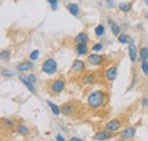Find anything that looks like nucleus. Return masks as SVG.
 I'll return each mask as SVG.
<instances>
[{
  "mask_svg": "<svg viewBox=\"0 0 148 141\" xmlns=\"http://www.w3.org/2000/svg\"><path fill=\"white\" fill-rule=\"evenodd\" d=\"M105 3H106L107 8H113L114 7V0H106Z\"/></svg>",
  "mask_w": 148,
  "mask_h": 141,
  "instance_id": "33",
  "label": "nucleus"
},
{
  "mask_svg": "<svg viewBox=\"0 0 148 141\" xmlns=\"http://www.w3.org/2000/svg\"><path fill=\"white\" fill-rule=\"evenodd\" d=\"M66 8L69 9L70 14H72L73 16H77V15H79L80 8H79V6H77L76 3H74V2H70V3H67V5H66Z\"/></svg>",
  "mask_w": 148,
  "mask_h": 141,
  "instance_id": "17",
  "label": "nucleus"
},
{
  "mask_svg": "<svg viewBox=\"0 0 148 141\" xmlns=\"http://www.w3.org/2000/svg\"><path fill=\"white\" fill-rule=\"evenodd\" d=\"M75 51H76V53L79 56L86 55V53H88V46H87V43H79V44H76Z\"/></svg>",
  "mask_w": 148,
  "mask_h": 141,
  "instance_id": "18",
  "label": "nucleus"
},
{
  "mask_svg": "<svg viewBox=\"0 0 148 141\" xmlns=\"http://www.w3.org/2000/svg\"><path fill=\"white\" fill-rule=\"evenodd\" d=\"M112 137V132L111 131H108V130H105V131H99V132H97V133H95L92 137V140H108V139H111Z\"/></svg>",
  "mask_w": 148,
  "mask_h": 141,
  "instance_id": "9",
  "label": "nucleus"
},
{
  "mask_svg": "<svg viewBox=\"0 0 148 141\" xmlns=\"http://www.w3.org/2000/svg\"><path fill=\"white\" fill-rule=\"evenodd\" d=\"M34 67V64H33V60L30 62V60H24V62H21L16 65V70L21 72V73H25L27 70H32Z\"/></svg>",
  "mask_w": 148,
  "mask_h": 141,
  "instance_id": "5",
  "label": "nucleus"
},
{
  "mask_svg": "<svg viewBox=\"0 0 148 141\" xmlns=\"http://www.w3.org/2000/svg\"><path fill=\"white\" fill-rule=\"evenodd\" d=\"M129 56L132 63H134L137 60V47L133 42L129 43Z\"/></svg>",
  "mask_w": 148,
  "mask_h": 141,
  "instance_id": "16",
  "label": "nucleus"
},
{
  "mask_svg": "<svg viewBox=\"0 0 148 141\" xmlns=\"http://www.w3.org/2000/svg\"><path fill=\"white\" fill-rule=\"evenodd\" d=\"M72 70L73 72H76V73H80V72H82V70L86 68V65H84V63H83V60H81V59H75L73 62V64H72Z\"/></svg>",
  "mask_w": 148,
  "mask_h": 141,
  "instance_id": "12",
  "label": "nucleus"
},
{
  "mask_svg": "<svg viewBox=\"0 0 148 141\" xmlns=\"http://www.w3.org/2000/svg\"><path fill=\"white\" fill-rule=\"evenodd\" d=\"M48 2H49V5H50V7H51L53 10L57 9V7H58V0H48Z\"/></svg>",
  "mask_w": 148,
  "mask_h": 141,
  "instance_id": "31",
  "label": "nucleus"
},
{
  "mask_svg": "<svg viewBox=\"0 0 148 141\" xmlns=\"http://www.w3.org/2000/svg\"><path fill=\"white\" fill-rule=\"evenodd\" d=\"M16 132L18 133L19 136H22V137H27L31 133L30 129L26 125H24V124H18L16 126Z\"/></svg>",
  "mask_w": 148,
  "mask_h": 141,
  "instance_id": "15",
  "label": "nucleus"
},
{
  "mask_svg": "<svg viewBox=\"0 0 148 141\" xmlns=\"http://www.w3.org/2000/svg\"><path fill=\"white\" fill-rule=\"evenodd\" d=\"M50 91L53 92V93H55V94H59V93H62L63 91H64V89H65V82H64V80H62V79H56L54 81H51L50 82Z\"/></svg>",
  "mask_w": 148,
  "mask_h": 141,
  "instance_id": "3",
  "label": "nucleus"
},
{
  "mask_svg": "<svg viewBox=\"0 0 148 141\" xmlns=\"http://www.w3.org/2000/svg\"><path fill=\"white\" fill-rule=\"evenodd\" d=\"M103 43L101 42H98V43H95L92 46V48H91V50H92L93 53H99V51H101L103 50Z\"/></svg>",
  "mask_w": 148,
  "mask_h": 141,
  "instance_id": "28",
  "label": "nucleus"
},
{
  "mask_svg": "<svg viewBox=\"0 0 148 141\" xmlns=\"http://www.w3.org/2000/svg\"><path fill=\"white\" fill-rule=\"evenodd\" d=\"M15 121L13 120V118H5V117H2L1 118V126H2V129H6V130H14V127H15Z\"/></svg>",
  "mask_w": 148,
  "mask_h": 141,
  "instance_id": "11",
  "label": "nucleus"
},
{
  "mask_svg": "<svg viewBox=\"0 0 148 141\" xmlns=\"http://www.w3.org/2000/svg\"><path fill=\"white\" fill-rule=\"evenodd\" d=\"M0 59L2 62H8L10 59V50H8V49L1 50V53H0Z\"/></svg>",
  "mask_w": 148,
  "mask_h": 141,
  "instance_id": "22",
  "label": "nucleus"
},
{
  "mask_svg": "<svg viewBox=\"0 0 148 141\" xmlns=\"http://www.w3.org/2000/svg\"><path fill=\"white\" fill-rule=\"evenodd\" d=\"M144 1H145V3H146V6H147V7H148V0H144Z\"/></svg>",
  "mask_w": 148,
  "mask_h": 141,
  "instance_id": "37",
  "label": "nucleus"
},
{
  "mask_svg": "<svg viewBox=\"0 0 148 141\" xmlns=\"http://www.w3.org/2000/svg\"><path fill=\"white\" fill-rule=\"evenodd\" d=\"M88 41H89V36L86 32H80L74 38V42L76 44H79V43H88Z\"/></svg>",
  "mask_w": 148,
  "mask_h": 141,
  "instance_id": "14",
  "label": "nucleus"
},
{
  "mask_svg": "<svg viewBox=\"0 0 148 141\" xmlns=\"http://www.w3.org/2000/svg\"><path fill=\"white\" fill-rule=\"evenodd\" d=\"M105 58H106L105 56H101V55L95 53L88 56V63L93 65V66H100L105 62Z\"/></svg>",
  "mask_w": 148,
  "mask_h": 141,
  "instance_id": "4",
  "label": "nucleus"
},
{
  "mask_svg": "<svg viewBox=\"0 0 148 141\" xmlns=\"http://www.w3.org/2000/svg\"><path fill=\"white\" fill-rule=\"evenodd\" d=\"M141 105L148 106V98H143V99H141Z\"/></svg>",
  "mask_w": 148,
  "mask_h": 141,
  "instance_id": "34",
  "label": "nucleus"
},
{
  "mask_svg": "<svg viewBox=\"0 0 148 141\" xmlns=\"http://www.w3.org/2000/svg\"><path fill=\"white\" fill-rule=\"evenodd\" d=\"M132 3L133 2H120L119 3V9L123 13H128L132 9Z\"/></svg>",
  "mask_w": 148,
  "mask_h": 141,
  "instance_id": "19",
  "label": "nucleus"
},
{
  "mask_svg": "<svg viewBox=\"0 0 148 141\" xmlns=\"http://www.w3.org/2000/svg\"><path fill=\"white\" fill-rule=\"evenodd\" d=\"M60 110H62V114L65 115V116H72L75 112V108H74L73 103L69 101V103H65L63 104L62 107H60Z\"/></svg>",
  "mask_w": 148,
  "mask_h": 141,
  "instance_id": "7",
  "label": "nucleus"
},
{
  "mask_svg": "<svg viewBox=\"0 0 148 141\" xmlns=\"http://www.w3.org/2000/svg\"><path fill=\"white\" fill-rule=\"evenodd\" d=\"M116 76H117V68H116V66L110 67L108 70H106V73H105V77L108 81H114L116 79Z\"/></svg>",
  "mask_w": 148,
  "mask_h": 141,
  "instance_id": "13",
  "label": "nucleus"
},
{
  "mask_svg": "<svg viewBox=\"0 0 148 141\" xmlns=\"http://www.w3.org/2000/svg\"><path fill=\"white\" fill-rule=\"evenodd\" d=\"M46 103L48 104V106H49V108L51 109V112H53V114H54V115H56V116H58V115H59V114L62 113L60 108H59L58 106L56 105V104H54V103H51L50 100H47Z\"/></svg>",
  "mask_w": 148,
  "mask_h": 141,
  "instance_id": "21",
  "label": "nucleus"
},
{
  "mask_svg": "<svg viewBox=\"0 0 148 141\" xmlns=\"http://www.w3.org/2000/svg\"><path fill=\"white\" fill-rule=\"evenodd\" d=\"M139 58H140L141 60L147 59L148 58V48L144 47V48H141V49L139 50Z\"/></svg>",
  "mask_w": 148,
  "mask_h": 141,
  "instance_id": "25",
  "label": "nucleus"
},
{
  "mask_svg": "<svg viewBox=\"0 0 148 141\" xmlns=\"http://www.w3.org/2000/svg\"><path fill=\"white\" fill-rule=\"evenodd\" d=\"M95 81H96V77H95V75H92V74H87L84 76V82L86 83L91 84V83H95Z\"/></svg>",
  "mask_w": 148,
  "mask_h": 141,
  "instance_id": "27",
  "label": "nucleus"
},
{
  "mask_svg": "<svg viewBox=\"0 0 148 141\" xmlns=\"http://www.w3.org/2000/svg\"><path fill=\"white\" fill-rule=\"evenodd\" d=\"M105 33V26L103 24H98L96 27H95V34L96 36H101Z\"/></svg>",
  "mask_w": 148,
  "mask_h": 141,
  "instance_id": "23",
  "label": "nucleus"
},
{
  "mask_svg": "<svg viewBox=\"0 0 148 141\" xmlns=\"http://www.w3.org/2000/svg\"><path fill=\"white\" fill-rule=\"evenodd\" d=\"M41 70L43 73H46L47 75H54L57 72V63L54 58H48L43 62L42 66H41Z\"/></svg>",
  "mask_w": 148,
  "mask_h": 141,
  "instance_id": "2",
  "label": "nucleus"
},
{
  "mask_svg": "<svg viewBox=\"0 0 148 141\" xmlns=\"http://www.w3.org/2000/svg\"><path fill=\"white\" fill-rule=\"evenodd\" d=\"M18 79H19V81H21V82H22V83H23V84H24V86L27 88V90H29L30 92H32L34 96H37V94H38L37 90H36V87L33 86L34 83H32V82H31V81L27 79V76H25V75H19Z\"/></svg>",
  "mask_w": 148,
  "mask_h": 141,
  "instance_id": "6",
  "label": "nucleus"
},
{
  "mask_svg": "<svg viewBox=\"0 0 148 141\" xmlns=\"http://www.w3.org/2000/svg\"><path fill=\"white\" fill-rule=\"evenodd\" d=\"M141 70L147 75L148 74V60L145 59V60H141Z\"/></svg>",
  "mask_w": 148,
  "mask_h": 141,
  "instance_id": "29",
  "label": "nucleus"
},
{
  "mask_svg": "<svg viewBox=\"0 0 148 141\" xmlns=\"http://www.w3.org/2000/svg\"><path fill=\"white\" fill-rule=\"evenodd\" d=\"M108 22H110V26H111L112 33H113L114 35L120 34L121 29H120V26L117 25V23H116V22H114V21H112V19H108Z\"/></svg>",
  "mask_w": 148,
  "mask_h": 141,
  "instance_id": "20",
  "label": "nucleus"
},
{
  "mask_svg": "<svg viewBox=\"0 0 148 141\" xmlns=\"http://www.w3.org/2000/svg\"><path fill=\"white\" fill-rule=\"evenodd\" d=\"M146 18L148 19V13H146Z\"/></svg>",
  "mask_w": 148,
  "mask_h": 141,
  "instance_id": "38",
  "label": "nucleus"
},
{
  "mask_svg": "<svg viewBox=\"0 0 148 141\" xmlns=\"http://www.w3.org/2000/svg\"><path fill=\"white\" fill-rule=\"evenodd\" d=\"M70 140H71V141H82V139H80V138H76V137H73V138H71Z\"/></svg>",
  "mask_w": 148,
  "mask_h": 141,
  "instance_id": "36",
  "label": "nucleus"
},
{
  "mask_svg": "<svg viewBox=\"0 0 148 141\" xmlns=\"http://www.w3.org/2000/svg\"><path fill=\"white\" fill-rule=\"evenodd\" d=\"M117 39H119V41H120L121 43H124V44L132 42V39L127 34H119L117 35Z\"/></svg>",
  "mask_w": 148,
  "mask_h": 141,
  "instance_id": "24",
  "label": "nucleus"
},
{
  "mask_svg": "<svg viewBox=\"0 0 148 141\" xmlns=\"http://www.w3.org/2000/svg\"><path fill=\"white\" fill-rule=\"evenodd\" d=\"M121 125H122V123H121V121H120L119 118H113V120H111L110 122L106 123L105 129L108 130V131H111V132H115V131L120 130Z\"/></svg>",
  "mask_w": 148,
  "mask_h": 141,
  "instance_id": "8",
  "label": "nucleus"
},
{
  "mask_svg": "<svg viewBox=\"0 0 148 141\" xmlns=\"http://www.w3.org/2000/svg\"><path fill=\"white\" fill-rule=\"evenodd\" d=\"M1 75L2 76H6V77H12L15 75V72L14 70H10L9 68H2L1 70Z\"/></svg>",
  "mask_w": 148,
  "mask_h": 141,
  "instance_id": "26",
  "label": "nucleus"
},
{
  "mask_svg": "<svg viewBox=\"0 0 148 141\" xmlns=\"http://www.w3.org/2000/svg\"><path fill=\"white\" fill-rule=\"evenodd\" d=\"M27 79H29L32 83H36V82H37V76H36L34 74H29V75H27Z\"/></svg>",
  "mask_w": 148,
  "mask_h": 141,
  "instance_id": "32",
  "label": "nucleus"
},
{
  "mask_svg": "<svg viewBox=\"0 0 148 141\" xmlns=\"http://www.w3.org/2000/svg\"><path fill=\"white\" fill-rule=\"evenodd\" d=\"M56 140H58V141H65V138H64L63 136H60V134H57V136H56Z\"/></svg>",
  "mask_w": 148,
  "mask_h": 141,
  "instance_id": "35",
  "label": "nucleus"
},
{
  "mask_svg": "<svg viewBox=\"0 0 148 141\" xmlns=\"http://www.w3.org/2000/svg\"><path fill=\"white\" fill-rule=\"evenodd\" d=\"M39 53H40V51H39L38 49H34L32 53H30V59H31V60H33V62H34V60H37L38 58H39Z\"/></svg>",
  "mask_w": 148,
  "mask_h": 141,
  "instance_id": "30",
  "label": "nucleus"
},
{
  "mask_svg": "<svg viewBox=\"0 0 148 141\" xmlns=\"http://www.w3.org/2000/svg\"><path fill=\"white\" fill-rule=\"evenodd\" d=\"M106 92L103 90H96L91 92L88 97V106L91 109H99L101 108L105 104V99H106Z\"/></svg>",
  "mask_w": 148,
  "mask_h": 141,
  "instance_id": "1",
  "label": "nucleus"
},
{
  "mask_svg": "<svg viewBox=\"0 0 148 141\" xmlns=\"http://www.w3.org/2000/svg\"><path fill=\"white\" fill-rule=\"evenodd\" d=\"M137 129L134 126H128L121 132V139H132L136 134Z\"/></svg>",
  "mask_w": 148,
  "mask_h": 141,
  "instance_id": "10",
  "label": "nucleus"
}]
</instances>
